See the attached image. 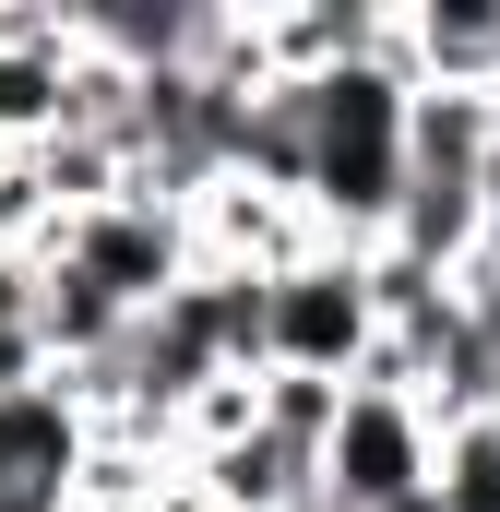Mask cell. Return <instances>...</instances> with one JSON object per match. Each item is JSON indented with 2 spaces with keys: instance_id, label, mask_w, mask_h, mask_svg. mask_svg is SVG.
<instances>
[{
  "instance_id": "9c48e42d",
  "label": "cell",
  "mask_w": 500,
  "mask_h": 512,
  "mask_svg": "<svg viewBox=\"0 0 500 512\" xmlns=\"http://www.w3.org/2000/svg\"><path fill=\"white\" fill-rule=\"evenodd\" d=\"M477 262H500V155H489V251H477Z\"/></svg>"
},
{
  "instance_id": "ba28073f",
  "label": "cell",
  "mask_w": 500,
  "mask_h": 512,
  "mask_svg": "<svg viewBox=\"0 0 500 512\" xmlns=\"http://www.w3.org/2000/svg\"><path fill=\"white\" fill-rule=\"evenodd\" d=\"M441 512H500V417H465V429H441Z\"/></svg>"
},
{
  "instance_id": "277c9868",
  "label": "cell",
  "mask_w": 500,
  "mask_h": 512,
  "mask_svg": "<svg viewBox=\"0 0 500 512\" xmlns=\"http://www.w3.org/2000/svg\"><path fill=\"white\" fill-rule=\"evenodd\" d=\"M48 262H72L84 286H108L131 322H155L191 274H203V227H191V203H167V191H120V203H96V215H72Z\"/></svg>"
},
{
  "instance_id": "8992f818",
  "label": "cell",
  "mask_w": 500,
  "mask_h": 512,
  "mask_svg": "<svg viewBox=\"0 0 500 512\" xmlns=\"http://www.w3.org/2000/svg\"><path fill=\"white\" fill-rule=\"evenodd\" d=\"M191 501H203V512H310V501H322V465L250 417L239 441L191 453Z\"/></svg>"
},
{
  "instance_id": "8fae6325",
  "label": "cell",
  "mask_w": 500,
  "mask_h": 512,
  "mask_svg": "<svg viewBox=\"0 0 500 512\" xmlns=\"http://www.w3.org/2000/svg\"><path fill=\"white\" fill-rule=\"evenodd\" d=\"M310 512H322V501H310Z\"/></svg>"
},
{
  "instance_id": "52a82bcc",
  "label": "cell",
  "mask_w": 500,
  "mask_h": 512,
  "mask_svg": "<svg viewBox=\"0 0 500 512\" xmlns=\"http://www.w3.org/2000/svg\"><path fill=\"white\" fill-rule=\"evenodd\" d=\"M36 262H48V251H36ZM36 262H0V405L60 382V358H48V322H36Z\"/></svg>"
},
{
  "instance_id": "7a4b0ae2",
  "label": "cell",
  "mask_w": 500,
  "mask_h": 512,
  "mask_svg": "<svg viewBox=\"0 0 500 512\" xmlns=\"http://www.w3.org/2000/svg\"><path fill=\"white\" fill-rule=\"evenodd\" d=\"M381 334H393V310H381V262L370 251L322 239L286 274H262V358L274 370H298V382H370Z\"/></svg>"
},
{
  "instance_id": "5b68a950",
  "label": "cell",
  "mask_w": 500,
  "mask_h": 512,
  "mask_svg": "<svg viewBox=\"0 0 500 512\" xmlns=\"http://www.w3.org/2000/svg\"><path fill=\"white\" fill-rule=\"evenodd\" d=\"M72 60H84L72 12H24L0 36V155H36L72 131Z\"/></svg>"
},
{
  "instance_id": "6da1fadb",
  "label": "cell",
  "mask_w": 500,
  "mask_h": 512,
  "mask_svg": "<svg viewBox=\"0 0 500 512\" xmlns=\"http://www.w3.org/2000/svg\"><path fill=\"white\" fill-rule=\"evenodd\" d=\"M298 108H310V191H298V203L322 215V239L381 251L393 215H405V179H417V155H405V131H417V72H405V60H346V72L298 84Z\"/></svg>"
},
{
  "instance_id": "3957f363",
  "label": "cell",
  "mask_w": 500,
  "mask_h": 512,
  "mask_svg": "<svg viewBox=\"0 0 500 512\" xmlns=\"http://www.w3.org/2000/svg\"><path fill=\"white\" fill-rule=\"evenodd\" d=\"M441 489V417L405 382H358L322 441V512H417Z\"/></svg>"
},
{
  "instance_id": "30bf717a",
  "label": "cell",
  "mask_w": 500,
  "mask_h": 512,
  "mask_svg": "<svg viewBox=\"0 0 500 512\" xmlns=\"http://www.w3.org/2000/svg\"><path fill=\"white\" fill-rule=\"evenodd\" d=\"M417 512H441V501H417Z\"/></svg>"
}]
</instances>
